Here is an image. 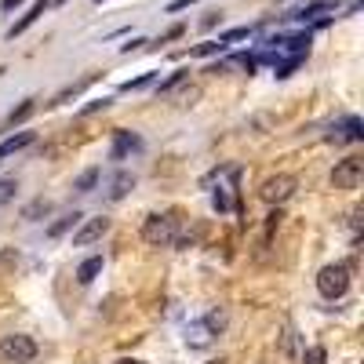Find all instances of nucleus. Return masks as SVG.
Masks as SVG:
<instances>
[{"instance_id":"1","label":"nucleus","mask_w":364,"mask_h":364,"mask_svg":"<svg viewBox=\"0 0 364 364\" xmlns=\"http://www.w3.org/2000/svg\"><path fill=\"white\" fill-rule=\"evenodd\" d=\"M317 291L324 295V299H343L346 291H350V266L346 262H331V266H324L321 273H317Z\"/></svg>"},{"instance_id":"2","label":"nucleus","mask_w":364,"mask_h":364,"mask_svg":"<svg viewBox=\"0 0 364 364\" xmlns=\"http://www.w3.org/2000/svg\"><path fill=\"white\" fill-rule=\"evenodd\" d=\"M175 237H178V219H171V215H149L142 223V240L154 248H171Z\"/></svg>"},{"instance_id":"3","label":"nucleus","mask_w":364,"mask_h":364,"mask_svg":"<svg viewBox=\"0 0 364 364\" xmlns=\"http://www.w3.org/2000/svg\"><path fill=\"white\" fill-rule=\"evenodd\" d=\"M295 190H299L295 175H269L262 186H259V197H262L266 204H273V208H281L288 197H295Z\"/></svg>"},{"instance_id":"4","label":"nucleus","mask_w":364,"mask_h":364,"mask_svg":"<svg viewBox=\"0 0 364 364\" xmlns=\"http://www.w3.org/2000/svg\"><path fill=\"white\" fill-rule=\"evenodd\" d=\"M0 357L11 360V364H29L37 357V343L29 336H4L0 339Z\"/></svg>"},{"instance_id":"5","label":"nucleus","mask_w":364,"mask_h":364,"mask_svg":"<svg viewBox=\"0 0 364 364\" xmlns=\"http://www.w3.org/2000/svg\"><path fill=\"white\" fill-rule=\"evenodd\" d=\"M364 178V161L360 157H346L336 164V171H331V186L336 190H357Z\"/></svg>"},{"instance_id":"6","label":"nucleus","mask_w":364,"mask_h":364,"mask_svg":"<svg viewBox=\"0 0 364 364\" xmlns=\"http://www.w3.org/2000/svg\"><path fill=\"white\" fill-rule=\"evenodd\" d=\"M106 230H109V219H106V215H99V219H87V223H84V226L73 233V245H77V248L95 245V240H99Z\"/></svg>"},{"instance_id":"7","label":"nucleus","mask_w":364,"mask_h":364,"mask_svg":"<svg viewBox=\"0 0 364 364\" xmlns=\"http://www.w3.org/2000/svg\"><path fill=\"white\" fill-rule=\"evenodd\" d=\"M182 339H186V346H190V350H208L215 336H211V328H208L204 321H190V324H186V331H182Z\"/></svg>"},{"instance_id":"8","label":"nucleus","mask_w":364,"mask_h":364,"mask_svg":"<svg viewBox=\"0 0 364 364\" xmlns=\"http://www.w3.org/2000/svg\"><path fill=\"white\" fill-rule=\"evenodd\" d=\"M328 139H331V142H360V139H364V120H360V117H346L339 128H331Z\"/></svg>"},{"instance_id":"9","label":"nucleus","mask_w":364,"mask_h":364,"mask_svg":"<svg viewBox=\"0 0 364 364\" xmlns=\"http://www.w3.org/2000/svg\"><path fill=\"white\" fill-rule=\"evenodd\" d=\"M44 8H48V0H33V4H29V11H26V15H22V18H18V22L8 29V37L15 41L18 33H26V29H29V26H33V22L44 15Z\"/></svg>"},{"instance_id":"10","label":"nucleus","mask_w":364,"mask_h":364,"mask_svg":"<svg viewBox=\"0 0 364 364\" xmlns=\"http://www.w3.org/2000/svg\"><path fill=\"white\" fill-rule=\"evenodd\" d=\"M132 149H139V139L132 132H117L113 135V149H109V161H124Z\"/></svg>"},{"instance_id":"11","label":"nucleus","mask_w":364,"mask_h":364,"mask_svg":"<svg viewBox=\"0 0 364 364\" xmlns=\"http://www.w3.org/2000/svg\"><path fill=\"white\" fill-rule=\"evenodd\" d=\"M132 186H135V175L132 171H117L113 182H109V200H124Z\"/></svg>"},{"instance_id":"12","label":"nucleus","mask_w":364,"mask_h":364,"mask_svg":"<svg viewBox=\"0 0 364 364\" xmlns=\"http://www.w3.org/2000/svg\"><path fill=\"white\" fill-rule=\"evenodd\" d=\"M102 273V255H91V259H84L80 266H77V281L80 284H91Z\"/></svg>"},{"instance_id":"13","label":"nucleus","mask_w":364,"mask_h":364,"mask_svg":"<svg viewBox=\"0 0 364 364\" xmlns=\"http://www.w3.org/2000/svg\"><path fill=\"white\" fill-rule=\"evenodd\" d=\"M29 142H33V132H18V135L4 139V142H0V161L11 157V154H18V149H26Z\"/></svg>"},{"instance_id":"14","label":"nucleus","mask_w":364,"mask_h":364,"mask_svg":"<svg viewBox=\"0 0 364 364\" xmlns=\"http://www.w3.org/2000/svg\"><path fill=\"white\" fill-rule=\"evenodd\" d=\"M33 109H37V102H33V99H26L18 109H11V113H8V120H4V132H11L15 124H22V120H29V117H33Z\"/></svg>"},{"instance_id":"15","label":"nucleus","mask_w":364,"mask_h":364,"mask_svg":"<svg viewBox=\"0 0 364 364\" xmlns=\"http://www.w3.org/2000/svg\"><path fill=\"white\" fill-rule=\"evenodd\" d=\"M80 219H84L80 211H70V215H63L58 223H51V226H48V237H63V233L77 230V223H80Z\"/></svg>"},{"instance_id":"16","label":"nucleus","mask_w":364,"mask_h":364,"mask_svg":"<svg viewBox=\"0 0 364 364\" xmlns=\"http://www.w3.org/2000/svg\"><path fill=\"white\" fill-rule=\"evenodd\" d=\"M339 4H336V0H321V4H310V8H299L295 11V18L299 22H306V18H314V15H321V11H336Z\"/></svg>"},{"instance_id":"17","label":"nucleus","mask_w":364,"mask_h":364,"mask_svg":"<svg viewBox=\"0 0 364 364\" xmlns=\"http://www.w3.org/2000/svg\"><path fill=\"white\" fill-rule=\"evenodd\" d=\"M95 186H99V168H87V171L73 182V190H77V193H91Z\"/></svg>"},{"instance_id":"18","label":"nucleus","mask_w":364,"mask_h":364,"mask_svg":"<svg viewBox=\"0 0 364 364\" xmlns=\"http://www.w3.org/2000/svg\"><path fill=\"white\" fill-rule=\"evenodd\" d=\"M248 37H252V29L240 26V29H226V33H219V44H237V41H248Z\"/></svg>"},{"instance_id":"19","label":"nucleus","mask_w":364,"mask_h":364,"mask_svg":"<svg viewBox=\"0 0 364 364\" xmlns=\"http://www.w3.org/2000/svg\"><path fill=\"white\" fill-rule=\"evenodd\" d=\"M204 324L211 328V336H219V331L226 328V310H211V314L204 317Z\"/></svg>"},{"instance_id":"20","label":"nucleus","mask_w":364,"mask_h":364,"mask_svg":"<svg viewBox=\"0 0 364 364\" xmlns=\"http://www.w3.org/2000/svg\"><path fill=\"white\" fill-rule=\"evenodd\" d=\"M15 178H0V208H4V204H11L15 200Z\"/></svg>"},{"instance_id":"21","label":"nucleus","mask_w":364,"mask_h":364,"mask_svg":"<svg viewBox=\"0 0 364 364\" xmlns=\"http://www.w3.org/2000/svg\"><path fill=\"white\" fill-rule=\"evenodd\" d=\"M281 350H284V357H295V328H291V324H284V336H281Z\"/></svg>"},{"instance_id":"22","label":"nucleus","mask_w":364,"mask_h":364,"mask_svg":"<svg viewBox=\"0 0 364 364\" xmlns=\"http://www.w3.org/2000/svg\"><path fill=\"white\" fill-rule=\"evenodd\" d=\"M41 215H48V200H33V204H29V208L22 211V219H29V223L41 219Z\"/></svg>"},{"instance_id":"23","label":"nucleus","mask_w":364,"mask_h":364,"mask_svg":"<svg viewBox=\"0 0 364 364\" xmlns=\"http://www.w3.org/2000/svg\"><path fill=\"white\" fill-rule=\"evenodd\" d=\"M154 77H157V73H142V77H135V80H124V84H120V91H139V87H146V84H154Z\"/></svg>"},{"instance_id":"24","label":"nucleus","mask_w":364,"mask_h":364,"mask_svg":"<svg viewBox=\"0 0 364 364\" xmlns=\"http://www.w3.org/2000/svg\"><path fill=\"white\" fill-rule=\"evenodd\" d=\"M324 360H328L324 346H310L306 353H302V364H324Z\"/></svg>"},{"instance_id":"25","label":"nucleus","mask_w":364,"mask_h":364,"mask_svg":"<svg viewBox=\"0 0 364 364\" xmlns=\"http://www.w3.org/2000/svg\"><path fill=\"white\" fill-rule=\"evenodd\" d=\"M186 77H190V70H175V73H171L168 80H161V87H157V91H171L175 84H182V80H186Z\"/></svg>"},{"instance_id":"26","label":"nucleus","mask_w":364,"mask_h":364,"mask_svg":"<svg viewBox=\"0 0 364 364\" xmlns=\"http://www.w3.org/2000/svg\"><path fill=\"white\" fill-rule=\"evenodd\" d=\"M223 48H226V44H219V41H208V44H200L193 55H215V51H223Z\"/></svg>"},{"instance_id":"27","label":"nucleus","mask_w":364,"mask_h":364,"mask_svg":"<svg viewBox=\"0 0 364 364\" xmlns=\"http://www.w3.org/2000/svg\"><path fill=\"white\" fill-rule=\"evenodd\" d=\"M211 204H215L219 211H226V208H230V200H226V193H223V190H215V193H211Z\"/></svg>"},{"instance_id":"28","label":"nucleus","mask_w":364,"mask_h":364,"mask_svg":"<svg viewBox=\"0 0 364 364\" xmlns=\"http://www.w3.org/2000/svg\"><path fill=\"white\" fill-rule=\"evenodd\" d=\"M109 102H113V99H95V102H87V106H84V113H95V109H106Z\"/></svg>"},{"instance_id":"29","label":"nucleus","mask_w":364,"mask_h":364,"mask_svg":"<svg viewBox=\"0 0 364 364\" xmlns=\"http://www.w3.org/2000/svg\"><path fill=\"white\" fill-rule=\"evenodd\" d=\"M190 4H197V0H171L168 11H182V8H190Z\"/></svg>"},{"instance_id":"30","label":"nucleus","mask_w":364,"mask_h":364,"mask_svg":"<svg viewBox=\"0 0 364 364\" xmlns=\"http://www.w3.org/2000/svg\"><path fill=\"white\" fill-rule=\"evenodd\" d=\"M175 37H182V26H171V29H168V33L161 37V41H175Z\"/></svg>"},{"instance_id":"31","label":"nucleus","mask_w":364,"mask_h":364,"mask_svg":"<svg viewBox=\"0 0 364 364\" xmlns=\"http://www.w3.org/2000/svg\"><path fill=\"white\" fill-rule=\"evenodd\" d=\"M22 0H0V11H11V8H18Z\"/></svg>"},{"instance_id":"32","label":"nucleus","mask_w":364,"mask_h":364,"mask_svg":"<svg viewBox=\"0 0 364 364\" xmlns=\"http://www.w3.org/2000/svg\"><path fill=\"white\" fill-rule=\"evenodd\" d=\"M142 44H146V41H132V44H124V55H132V51H139Z\"/></svg>"},{"instance_id":"33","label":"nucleus","mask_w":364,"mask_h":364,"mask_svg":"<svg viewBox=\"0 0 364 364\" xmlns=\"http://www.w3.org/2000/svg\"><path fill=\"white\" fill-rule=\"evenodd\" d=\"M117 364H142V360H128V357H124V360H117Z\"/></svg>"},{"instance_id":"34","label":"nucleus","mask_w":364,"mask_h":364,"mask_svg":"<svg viewBox=\"0 0 364 364\" xmlns=\"http://www.w3.org/2000/svg\"><path fill=\"white\" fill-rule=\"evenodd\" d=\"M208 364H226V360H208Z\"/></svg>"},{"instance_id":"35","label":"nucleus","mask_w":364,"mask_h":364,"mask_svg":"<svg viewBox=\"0 0 364 364\" xmlns=\"http://www.w3.org/2000/svg\"><path fill=\"white\" fill-rule=\"evenodd\" d=\"M99 4H102V0H99Z\"/></svg>"}]
</instances>
